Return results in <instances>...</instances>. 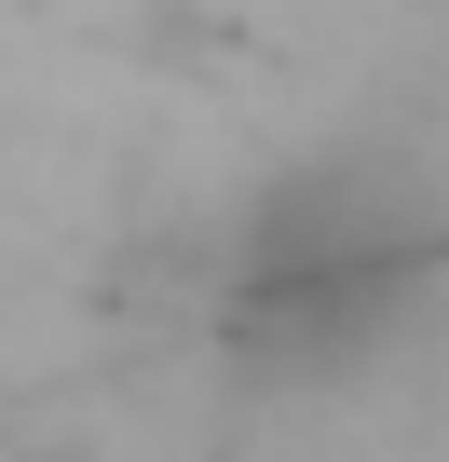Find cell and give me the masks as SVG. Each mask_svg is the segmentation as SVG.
<instances>
[{"instance_id": "obj_1", "label": "cell", "mask_w": 449, "mask_h": 462, "mask_svg": "<svg viewBox=\"0 0 449 462\" xmlns=\"http://www.w3.org/2000/svg\"><path fill=\"white\" fill-rule=\"evenodd\" d=\"M435 300H449V177L422 150H381V136L300 150L218 245L232 340L273 367H327V381L395 354Z\"/></svg>"}]
</instances>
